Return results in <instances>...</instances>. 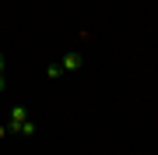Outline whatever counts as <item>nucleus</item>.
Returning a JSON list of instances; mask_svg holds the SVG:
<instances>
[{
	"mask_svg": "<svg viewBox=\"0 0 158 155\" xmlns=\"http://www.w3.org/2000/svg\"><path fill=\"white\" fill-rule=\"evenodd\" d=\"M25 120H28V116H25V109L14 106V109H11V123H7V131H18V134H21V123H25Z\"/></svg>",
	"mask_w": 158,
	"mask_h": 155,
	"instance_id": "obj_1",
	"label": "nucleus"
},
{
	"mask_svg": "<svg viewBox=\"0 0 158 155\" xmlns=\"http://www.w3.org/2000/svg\"><path fill=\"white\" fill-rule=\"evenodd\" d=\"M60 67H63V74H67V71H77L81 67V53H67V57L60 60Z\"/></svg>",
	"mask_w": 158,
	"mask_h": 155,
	"instance_id": "obj_2",
	"label": "nucleus"
},
{
	"mask_svg": "<svg viewBox=\"0 0 158 155\" xmlns=\"http://www.w3.org/2000/svg\"><path fill=\"white\" fill-rule=\"evenodd\" d=\"M46 74H49V78H60L63 67H60V63H49V67H46Z\"/></svg>",
	"mask_w": 158,
	"mask_h": 155,
	"instance_id": "obj_3",
	"label": "nucleus"
},
{
	"mask_svg": "<svg viewBox=\"0 0 158 155\" xmlns=\"http://www.w3.org/2000/svg\"><path fill=\"white\" fill-rule=\"evenodd\" d=\"M35 131H39V127H35L32 120H25V123H21V134H28V138H32V134H35Z\"/></svg>",
	"mask_w": 158,
	"mask_h": 155,
	"instance_id": "obj_4",
	"label": "nucleus"
},
{
	"mask_svg": "<svg viewBox=\"0 0 158 155\" xmlns=\"http://www.w3.org/2000/svg\"><path fill=\"white\" fill-rule=\"evenodd\" d=\"M4 71H7V60H4V57H0V74H4Z\"/></svg>",
	"mask_w": 158,
	"mask_h": 155,
	"instance_id": "obj_5",
	"label": "nucleus"
},
{
	"mask_svg": "<svg viewBox=\"0 0 158 155\" xmlns=\"http://www.w3.org/2000/svg\"><path fill=\"white\" fill-rule=\"evenodd\" d=\"M4 88H7V81H4V74H0V92H4Z\"/></svg>",
	"mask_w": 158,
	"mask_h": 155,
	"instance_id": "obj_6",
	"label": "nucleus"
},
{
	"mask_svg": "<svg viewBox=\"0 0 158 155\" xmlns=\"http://www.w3.org/2000/svg\"><path fill=\"white\" fill-rule=\"evenodd\" d=\"M4 134H7V127H4V123H0V138H4Z\"/></svg>",
	"mask_w": 158,
	"mask_h": 155,
	"instance_id": "obj_7",
	"label": "nucleus"
}]
</instances>
